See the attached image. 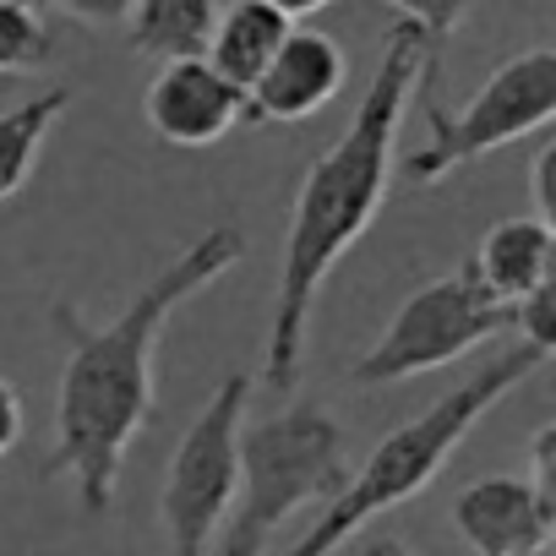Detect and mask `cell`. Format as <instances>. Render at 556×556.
<instances>
[{"instance_id":"obj_20","label":"cell","mask_w":556,"mask_h":556,"mask_svg":"<svg viewBox=\"0 0 556 556\" xmlns=\"http://www.w3.org/2000/svg\"><path fill=\"white\" fill-rule=\"evenodd\" d=\"M23 442V393L0 377V458Z\"/></svg>"},{"instance_id":"obj_4","label":"cell","mask_w":556,"mask_h":556,"mask_svg":"<svg viewBox=\"0 0 556 556\" xmlns=\"http://www.w3.org/2000/svg\"><path fill=\"white\" fill-rule=\"evenodd\" d=\"M350 431L317 409L290 404L240 431V491L213 540V556H267L273 534L306 507H328L350 480Z\"/></svg>"},{"instance_id":"obj_19","label":"cell","mask_w":556,"mask_h":556,"mask_svg":"<svg viewBox=\"0 0 556 556\" xmlns=\"http://www.w3.org/2000/svg\"><path fill=\"white\" fill-rule=\"evenodd\" d=\"M540 496L556 502V426H540L534 442H529V475H523Z\"/></svg>"},{"instance_id":"obj_2","label":"cell","mask_w":556,"mask_h":556,"mask_svg":"<svg viewBox=\"0 0 556 556\" xmlns=\"http://www.w3.org/2000/svg\"><path fill=\"white\" fill-rule=\"evenodd\" d=\"M431 39L415 23H393L377 55V72L344 126V137L312 159L295 207H290V235L278 256V295H273V323H267V361L262 382L290 399L306 371V328L312 306L328 285V273L361 245L371 218L388 202V175H393V148L404 131V115L415 104V88L431 66Z\"/></svg>"},{"instance_id":"obj_22","label":"cell","mask_w":556,"mask_h":556,"mask_svg":"<svg viewBox=\"0 0 556 556\" xmlns=\"http://www.w3.org/2000/svg\"><path fill=\"white\" fill-rule=\"evenodd\" d=\"M267 7L278 12V17H290V23H301V17H317L328 0H267Z\"/></svg>"},{"instance_id":"obj_3","label":"cell","mask_w":556,"mask_h":556,"mask_svg":"<svg viewBox=\"0 0 556 556\" xmlns=\"http://www.w3.org/2000/svg\"><path fill=\"white\" fill-rule=\"evenodd\" d=\"M545 361H551V350L513 339L502 355H491L485 366H475L458 388H447V393H442L437 404H426L415 420H404L399 431H388V437L371 447V458H366L361 469H350L344 491L323 507V518H317L290 551H278V556H333L361 523H371L377 513L404 507L415 491H426V485L447 469V458L458 453V442H464L513 388H523Z\"/></svg>"},{"instance_id":"obj_1","label":"cell","mask_w":556,"mask_h":556,"mask_svg":"<svg viewBox=\"0 0 556 556\" xmlns=\"http://www.w3.org/2000/svg\"><path fill=\"white\" fill-rule=\"evenodd\" d=\"M240 256H245V240L235 224L207 229L164 273L148 278L137 301L110 328H93L72 301H55V333L66 344V366L55 388V447H50L45 475L50 480L66 475L88 518H104L115 507L126 453L159 409L153 361H159L164 323L191 295L218 285Z\"/></svg>"},{"instance_id":"obj_5","label":"cell","mask_w":556,"mask_h":556,"mask_svg":"<svg viewBox=\"0 0 556 556\" xmlns=\"http://www.w3.org/2000/svg\"><path fill=\"white\" fill-rule=\"evenodd\" d=\"M415 99L426 110L431 137L415 153H404V180L409 186H437L453 169H464V164H475V159L551 126V115H556V50H523V55L502 61L475 88V99L464 110L437 104V61H431Z\"/></svg>"},{"instance_id":"obj_12","label":"cell","mask_w":556,"mask_h":556,"mask_svg":"<svg viewBox=\"0 0 556 556\" xmlns=\"http://www.w3.org/2000/svg\"><path fill=\"white\" fill-rule=\"evenodd\" d=\"M290 28H295V23L278 17L267 0H235V7L218 12L202 61H207L224 83H235V88L245 93V88L267 72V61L278 55V45L290 39Z\"/></svg>"},{"instance_id":"obj_10","label":"cell","mask_w":556,"mask_h":556,"mask_svg":"<svg viewBox=\"0 0 556 556\" xmlns=\"http://www.w3.org/2000/svg\"><path fill=\"white\" fill-rule=\"evenodd\" d=\"M350 77L339 39L317 28H290L267 72L245 88V121H312L323 115Z\"/></svg>"},{"instance_id":"obj_14","label":"cell","mask_w":556,"mask_h":556,"mask_svg":"<svg viewBox=\"0 0 556 556\" xmlns=\"http://www.w3.org/2000/svg\"><path fill=\"white\" fill-rule=\"evenodd\" d=\"M66 104H72L66 88H45V93H34L12 110H0V202L28 186V175H34L50 131L61 126Z\"/></svg>"},{"instance_id":"obj_9","label":"cell","mask_w":556,"mask_h":556,"mask_svg":"<svg viewBox=\"0 0 556 556\" xmlns=\"http://www.w3.org/2000/svg\"><path fill=\"white\" fill-rule=\"evenodd\" d=\"M447 518H453V534L475 556L540 551L556 534V502L540 496L523 475H480V480H469L453 496Z\"/></svg>"},{"instance_id":"obj_13","label":"cell","mask_w":556,"mask_h":556,"mask_svg":"<svg viewBox=\"0 0 556 556\" xmlns=\"http://www.w3.org/2000/svg\"><path fill=\"white\" fill-rule=\"evenodd\" d=\"M213 23H218V0H137L126 17V34L137 55L164 66V61L202 55Z\"/></svg>"},{"instance_id":"obj_8","label":"cell","mask_w":556,"mask_h":556,"mask_svg":"<svg viewBox=\"0 0 556 556\" xmlns=\"http://www.w3.org/2000/svg\"><path fill=\"white\" fill-rule=\"evenodd\" d=\"M148 131L169 148H213L245 121V93L224 83L202 55L164 61L142 93Z\"/></svg>"},{"instance_id":"obj_18","label":"cell","mask_w":556,"mask_h":556,"mask_svg":"<svg viewBox=\"0 0 556 556\" xmlns=\"http://www.w3.org/2000/svg\"><path fill=\"white\" fill-rule=\"evenodd\" d=\"M529 197H534V218H540V224H556V142H545V148L534 153Z\"/></svg>"},{"instance_id":"obj_6","label":"cell","mask_w":556,"mask_h":556,"mask_svg":"<svg viewBox=\"0 0 556 556\" xmlns=\"http://www.w3.org/2000/svg\"><path fill=\"white\" fill-rule=\"evenodd\" d=\"M502 333H518V312L502 306L469 267V256L420 285L399 312L393 323L382 328V339L350 366V382L361 388H393V382H409V377H426V371H442L453 366L458 355L502 339Z\"/></svg>"},{"instance_id":"obj_17","label":"cell","mask_w":556,"mask_h":556,"mask_svg":"<svg viewBox=\"0 0 556 556\" xmlns=\"http://www.w3.org/2000/svg\"><path fill=\"white\" fill-rule=\"evenodd\" d=\"M23 7L28 12H61V17H77L88 28H121L137 0H23Z\"/></svg>"},{"instance_id":"obj_16","label":"cell","mask_w":556,"mask_h":556,"mask_svg":"<svg viewBox=\"0 0 556 556\" xmlns=\"http://www.w3.org/2000/svg\"><path fill=\"white\" fill-rule=\"evenodd\" d=\"M388 7L399 12V23H415L426 39H447L469 17L475 0H388Z\"/></svg>"},{"instance_id":"obj_7","label":"cell","mask_w":556,"mask_h":556,"mask_svg":"<svg viewBox=\"0 0 556 556\" xmlns=\"http://www.w3.org/2000/svg\"><path fill=\"white\" fill-rule=\"evenodd\" d=\"M251 377L229 371L218 393L197 409L186 437L175 442V458L164 469L159 518L169 534V556H213V540L235 507L240 491V431H245Z\"/></svg>"},{"instance_id":"obj_11","label":"cell","mask_w":556,"mask_h":556,"mask_svg":"<svg viewBox=\"0 0 556 556\" xmlns=\"http://www.w3.org/2000/svg\"><path fill=\"white\" fill-rule=\"evenodd\" d=\"M469 267L502 306L518 312L534 290L556 285V229L540 224L534 213L502 218V224L485 229V240L475 245Z\"/></svg>"},{"instance_id":"obj_23","label":"cell","mask_w":556,"mask_h":556,"mask_svg":"<svg viewBox=\"0 0 556 556\" xmlns=\"http://www.w3.org/2000/svg\"><path fill=\"white\" fill-rule=\"evenodd\" d=\"M518 556H551V545H540V551H518Z\"/></svg>"},{"instance_id":"obj_15","label":"cell","mask_w":556,"mask_h":556,"mask_svg":"<svg viewBox=\"0 0 556 556\" xmlns=\"http://www.w3.org/2000/svg\"><path fill=\"white\" fill-rule=\"evenodd\" d=\"M50 61V28L23 0H0V77H28Z\"/></svg>"},{"instance_id":"obj_21","label":"cell","mask_w":556,"mask_h":556,"mask_svg":"<svg viewBox=\"0 0 556 556\" xmlns=\"http://www.w3.org/2000/svg\"><path fill=\"white\" fill-rule=\"evenodd\" d=\"M355 556H415V551H409L399 534H371V540H366Z\"/></svg>"}]
</instances>
